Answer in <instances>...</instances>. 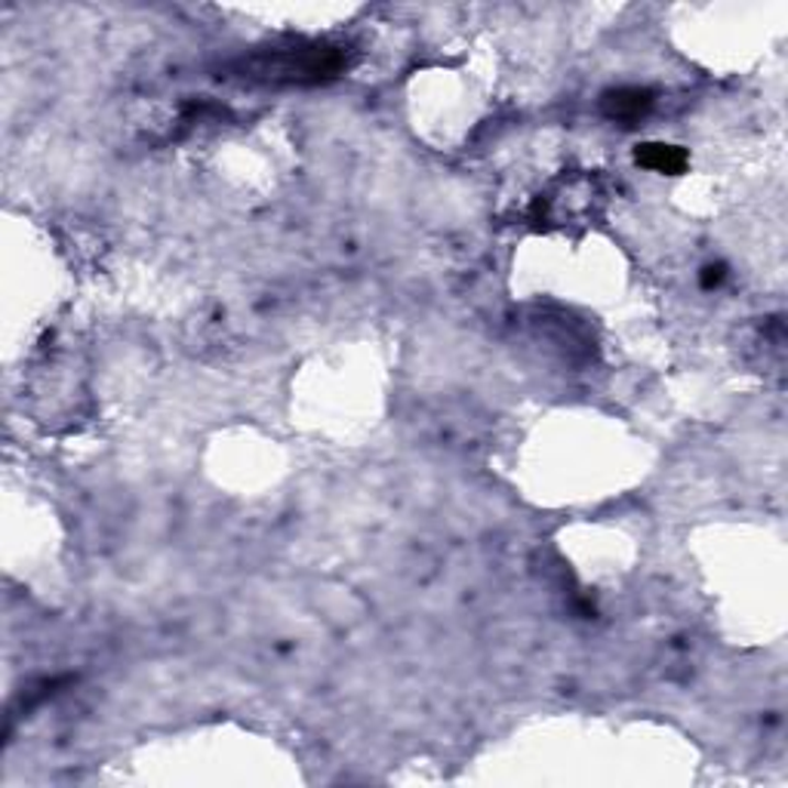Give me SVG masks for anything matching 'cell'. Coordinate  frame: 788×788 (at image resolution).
Masks as SVG:
<instances>
[{
  "label": "cell",
  "instance_id": "obj_2",
  "mask_svg": "<svg viewBox=\"0 0 788 788\" xmlns=\"http://www.w3.org/2000/svg\"><path fill=\"white\" fill-rule=\"evenodd\" d=\"M603 114L617 124L632 126L637 124L650 109H653V93L641 90V87H622V90H610L601 102Z\"/></svg>",
  "mask_w": 788,
  "mask_h": 788
},
{
  "label": "cell",
  "instance_id": "obj_3",
  "mask_svg": "<svg viewBox=\"0 0 788 788\" xmlns=\"http://www.w3.org/2000/svg\"><path fill=\"white\" fill-rule=\"evenodd\" d=\"M634 160L641 167L656 173H668V176H678L687 170V155L680 152L678 145H665V142H647V145H637Z\"/></svg>",
  "mask_w": 788,
  "mask_h": 788
},
{
  "label": "cell",
  "instance_id": "obj_1",
  "mask_svg": "<svg viewBox=\"0 0 788 788\" xmlns=\"http://www.w3.org/2000/svg\"><path fill=\"white\" fill-rule=\"evenodd\" d=\"M259 75L275 80H324L333 78L342 68L340 49L311 47L271 53V59H256Z\"/></svg>",
  "mask_w": 788,
  "mask_h": 788
}]
</instances>
